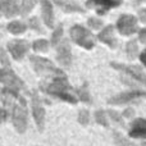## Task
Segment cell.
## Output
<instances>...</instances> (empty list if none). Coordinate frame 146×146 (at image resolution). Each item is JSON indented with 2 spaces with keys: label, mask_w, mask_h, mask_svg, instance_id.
<instances>
[{
  "label": "cell",
  "mask_w": 146,
  "mask_h": 146,
  "mask_svg": "<svg viewBox=\"0 0 146 146\" xmlns=\"http://www.w3.org/2000/svg\"><path fill=\"white\" fill-rule=\"evenodd\" d=\"M41 88L46 94H50L59 99H63L69 103H76V96L72 94V87L64 76L54 77L53 81L49 83H41Z\"/></svg>",
  "instance_id": "cell-1"
},
{
  "label": "cell",
  "mask_w": 146,
  "mask_h": 146,
  "mask_svg": "<svg viewBox=\"0 0 146 146\" xmlns=\"http://www.w3.org/2000/svg\"><path fill=\"white\" fill-rule=\"evenodd\" d=\"M30 60H31V63H32L35 71L37 72L38 74L54 76V77L64 76L63 72L59 71L58 68H55V66H54L50 60H48V59H45V58H40V56H36V55H31Z\"/></svg>",
  "instance_id": "cell-2"
},
{
  "label": "cell",
  "mask_w": 146,
  "mask_h": 146,
  "mask_svg": "<svg viewBox=\"0 0 146 146\" xmlns=\"http://www.w3.org/2000/svg\"><path fill=\"white\" fill-rule=\"evenodd\" d=\"M71 37L82 48L92 49L95 45V37L91 35L90 31L83 28L82 26H73L71 28Z\"/></svg>",
  "instance_id": "cell-3"
},
{
  "label": "cell",
  "mask_w": 146,
  "mask_h": 146,
  "mask_svg": "<svg viewBox=\"0 0 146 146\" xmlns=\"http://www.w3.org/2000/svg\"><path fill=\"white\" fill-rule=\"evenodd\" d=\"M0 82H3L7 88H10V90L14 91H19L25 88V83L21 80L19 77H17L14 72L10 68H3L0 69Z\"/></svg>",
  "instance_id": "cell-4"
},
{
  "label": "cell",
  "mask_w": 146,
  "mask_h": 146,
  "mask_svg": "<svg viewBox=\"0 0 146 146\" xmlns=\"http://www.w3.org/2000/svg\"><path fill=\"white\" fill-rule=\"evenodd\" d=\"M117 28L122 35H132L137 31V19L133 15L124 14L117 22Z\"/></svg>",
  "instance_id": "cell-5"
},
{
  "label": "cell",
  "mask_w": 146,
  "mask_h": 146,
  "mask_svg": "<svg viewBox=\"0 0 146 146\" xmlns=\"http://www.w3.org/2000/svg\"><path fill=\"white\" fill-rule=\"evenodd\" d=\"M7 46L15 60H21L30 49V44L26 40H12L8 42Z\"/></svg>",
  "instance_id": "cell-6"
},
{
  "label": "cell",
  "mask_w": 146,
  "mask_h": 146,
  "mask_svg": "<svg viewBox=\"0 0 146 146\" xmlns=\"http://www.w3.org/2000/svg\"><path fill=\"white\" fill-rule=\"evenodd\" d=\"M122 3V0H88L86 3L87 7H95L99 14H105L109 9L117 7Z\"/></svg>",
  "instance_id": "cell-7"
},
{
  "label": "cell",
  "mask_w": 146,
  "mask_h": 146,
  "mask_svg": "<svg viewBox=\"0 0 146 146\" xmlns=\"http://www.w3.org/2000/svg\"><path fill=\"white\" fill-rule=\"evenodd\" d=\"M32 110H33V117H35V121L37 123L38 129H42L44 127V118H45V110H44L42 105H41V101L38 99L37 94L33 92L32 94Z\"/></svg>",
  "instance_id": "cell-8"
},
{
  "label": "cell",
  "mask_w": 146,
  "mask_h": 146,
  "mask_svg": "<svg viewBox=\"0 0 146 146\" xmlns=\"http://www.w3.org/2000/svg\"><path fill=\"white\" fill-rule=\"evenodd\" d=\"M111 67H114L115 69H121V71H124L126 73H128L129 76L135 78V80L140 81L141 83L146 85V74L142 72L141 68L135 66H124V64H117V63H111Z\"/></svg>",
  "instance_id": "cell-9"
},
{
  "label": "cell",
  "mask_w": 146,
  "mask_h": 146,
  "mask_svg": "<svg viewBox=\"0 0 146 146\" xmlns=\"http://www.w3.org/2000/svg\"><path fill=\"white\" fill-rule=\"evenodd\" d=\"M19 13V4L17 0H0V15L14 17Z\"/></svg>",
  "instance_id": "cell-10"
},
{
  "label": "cell",
  "mask_w": 146,
  "mask_h": 146,
  "mask_svg": "<svg viewBox=\"0 0 146 146\" xmlns=\"http://www.w3.org/2000/svg\"><path fill=\"white\" fill-rule=\"evenodd\" d=\"M58 62L64 67H69L72 62V54H71V48H69L68 41H63L58 48V54H56Z\"/></svg>",
  "instance_id": "cell-11"
},
{
  "label": "cell",
  "mask_w": 146,
  "mask_h": 146,
  "mask_svg": "<svg viewBox=\"0 0 146 146\" xmlns=\"http://www.w3.org/2000/svg\"><path fill=\"white\" fill-rule=\"evenodd\" d=\"M41 8H42V19L48 27H53L54 25V14L53 7L49 0H41Z\"/></svg>",
  "instance_id": "cell-12"
},
{
  "label": "cell",
  "mask_w": 146,
  "mask_h": 146,
  "mask_svg": "<svg viewBox=\"0 0 146 146\" xmlns=\"http://www.w3.org/2000/svg\"><path fill=\"white\" fill-rule=\"evenodd\" d=\"M145 92H141V91H131V92H124L121 94V95L115 96V98L110 99L109 103L111 104H122V103H127V101L135 100V99L140 98V96H145Z\"/></svg>",
  "instance_id": "cell-13"
},
{
  "label": "cell",
  "mask_w": 146,
  "mask_h": 146,
  "mask_svg": "<svg viewBox=\"0 0 146 146\" xmlns=\"http://www.w3.org/2000/svg\"><path fill=\"white\" fill-rule=\"evenodd\" d=\"M132 137H146V121L145 119H137L132 124V128L129 131Z\"/></svg>",
  "instance_id": "cell-14"
},
{
  "label": "cell",
  "mask_w": 146,
  "mask_h": 146,
  "mask_svg": "<svg viewBox=\"0 0 146 146\" xmlns=\"http://www.w3.org/2000/svg\"><path fill=\"white\" fill-rule=\"evenodd\" d=\"M99 38H100L103 42H106L108 45H110L111 48H114V46L117 45V42L113 36V26H108L103 32L99 33Z\"/></svg>",
  "instance_id": "cell-15"
},
{
  "label": "cell",
  "mask_w": 146,
  "mask_h": 146,
  "mask_svg": "<svg viewBox=\"0 0 146 146\" xmlns=\"http://www.w3.org/2000/svg\"><path fill=\"white\" fill-rule=\"evenodd\" d=\"M55 4L58 7H60L64 12H80V13L83 12V9L80 5H77L71 0H55Z\"/></svg>",
  "instance_id": "cell-16"
},
{
  "label": "cell",
  "mask_w": 146,
  "mask_h": 146,
  "mask_svg": "<svg viewBox=\"0 0 146 146\" xmlns=\"http://www.w3.org/2000/svg\"><path fill=\"white\" fill-rule=\"evenodd\" d=\"M8 31L13 35H19V33H23L26 31V25L19 21H13L8 25Z\"/></svg>",
  "instance_id": "cell-17"
},
{
  "label": "cell",
  "mask_w": 146,
  "mask_h": 146,
  "mask_svg": "<svg viewBox=\"0 0 146 146\" xmlns=\"http://www.w3.org/2000/svg\"><path fill=\"white\" fill-rule=\"evenodd\" d=\"M37 0H22L19 5V13L22 15H26L27 13H30L32 10V8L36 5Z\"/></svg>",
  "instance_id": "cell-18"
},
{
  "label": "cell",
  "mask_w": 146,
  "mask_h": 146,
  "mask_svg": "<svg viewBox=\"0 0 146 146\" xmlns=\"http://www.w3.org/2000/svg\"><path fill=\"white\" fill-rule=\"evenodd\" d=\"M48 48H49V42L46 40H44V38L33 42V49H35L36 51H46Z\"/></svg>",
  "instance_id": "cell-19"
},
{
  "label": "cell",
  "mask_w": 146,
  "mask_h": 146,
  "mask_svg": "<svg viewBox=\"0 0 146 146\" xmlns=\"http://www.w3.org/2000/svg\"><path fill=\"white\" fill-rule=\"evenodd\" d=\"M62 35H63V27H62V25H60V26H58V28L55 30V32L53 33V37H51V44H53L54 46L59 42Z\"/></svg>",
  "instance_id": "cell-20"
},
{
  "label": "cell",
  "mask_w": 146,
  "mask_h": 146,
  "mask_svg": "<svg viewBox=\"0 0 146 146\" xmlns=\"http://www.w3.org/2000/svg\"><path fill=\"white\" fill-rule=\"evenodd\" d=\"M126 51L128 55L131 56H135L137 54V42L136 41H129L126 46Z\"/></svg>",
  "instance_id": "cell-21"
},
{
  "label": "cell",
  "mask_w": 146,
  "mask_h": 146,
  "mask_svg": "<svg viewBox=\"0 0 146 146\" xmlns=\"http://www.w3.org/2000/svg\"><path fill=\"white\" fill-rule=\"evenodd\" d=\"M114 139H115L117 146H135L133 144H131L129 141H127L126 139H123V137H122L119 133H114Z\"/></svg>",
  "instance_id": "cell-22"
},
{
  "label": "cell",
  "mask_w": 146,
  "mask_h": 146,
  "mask_svg": "<svg viewBox=\"0 0 146 146\" xmlns=\"http://www.w3.org/2000/svg\"><path fill=\"white\" fill-rule=\"evenodd\" d=\"M28 26H30V28H33V30H36V31L42 32L41 26H40V22H38V19L36 17H32V18H30V19H28Z\"/></svg>",
  "instance_id": "cell-23"
},
{
  "label": "cell",
  "mask_w": 146,
  "mask_h": 146,
  "mask_svg": "<svg viewBox=\"0 0 146 146\" xmlns=\"http://www.w3.org/2000/svg\"><path fill=\"white\" fill-rule=\"evenodd\" d=\"M0 63L5 67V68H10V63H9V59H8L7 55V51L0 49Z\"/></svg>",
  "instance_id": "cell-24"
},
{
  "label": "cell",
  "mask_w": 146,
  "mask_h": 146,
  "mask_svg": "<svg viewBox=\"0 0 146 146\" xmlns=\"http://www.w3.org/2000/svg\"><path fill=\"white\" fill-rule=\"evenodd\" d=\"M78 95H80V98L82 99L83 101H90V96H88V92H87V90H86V85L83 86L82 88L78 90Z\"/></svg>",
  "instance_id": "cell-25"
},
{
  "label": "cell",
  "mask_w": 146,
  "mask_h": 146,
  "mask_svg": "<svg viewBox=\"0 0 146 146\" xmlns=\"http://www.w3.org/2000/svg\"><path fill=\"white\" fill-rule=\"evenodd\" d=\"M88 25H90V27H92V28H99V27H101V21H96V19H94V18H90L88 19Z\"/></svg>",
  "instance_id": "cell-26"
},
{
  "label": "cell",
  "mask_w": 146,
  "mask_h": 146,
  "mask_svg": "<svg viewBox=\"0 0 146 146\" xmlns=\"http://www.w3.org/2000/svg\"><path fill=\"white\" fill-rule=\"evenodd\" d=\"M80 122H81V123H83V124L88 122V113H87V111L82 110L80 113Z\"/></svg>",
  "instance_id": "cell-27"
},
{
  "label": "cell",
  "mask_w": 146,
  "mask_h": 146,
  "mask_svg": "<svg viewBox=\"0 0 146 146\" xmlns=\"http://www.w3.org/2000/svg\"><path fill=\"white\" fill-rule=\"evenodd\" d=\"M140 40L142 41V42H146V28H142L141 31H140Z\"/></svg>",
  "instance_id": "cell-28"
},
{
  "label": "cell",
  "mask_w": 146,
  "mask_h": 146,
  "mask_svg": "<svg viewBox=\"0 0 146 146\" xmlns=\"http://www.w3.org/2000/svg\"><path fill=\"white\" fill-rule=\"evenodd\" d=\"M7 115H8L7 111H5L4 109L0 108V123H1V122H4L5 119H7Z\"/></svg>",
  "instance_id": "cell-29"
},
{
  "label": "cell",
  "mask_w": 146,
  "mask_h": 146,
  "mask_svg": "<svg viewBox=\"0 0 146 146\" xmlns=\"http://www.w3.org/2000/svg\"><path fill=\"white\" fill-rule=\"evenodd\" d=\"M140 19L142 22H146V10H140Z\"/></svg>",
  "instance_id": "cell-30"
},
{
  "label": "cell",
  "mask_w": 146,
  "mask_h": 146,
  "mask_svg": "<svg viewBox=\"0 0 146 146\" xmlns=\"http://www.w3.org/2000/svg\"><path fill=\"white\" fill-rule=\"evenodd\" d=\"M141 60H142V63H144L145 66H146V50L141 54Z\"/></svg>",
  "instance_id": "cell-31"
},
{
  "label": "cell",
  "mask_w": 146,
  "mask_h": 146,
  "mask_svg": "<svg viewBox=\"0 0 146 146\" xmlns=\"http://www.w3.org/2000/svg\"><path fill=\"white\" fill-rule=\"evenodd\" d=\"M141 1H145V0H136V3H141Z\"/></svg>",
  "instance_id": "cell-32"
},
{
  "label": "cell",
  "mask_w": 146,
  "mask_h": 146,
  "mask_svg": "<svg viewBox=\"0 0 146 146\" xmlns=\"http://www.w3.org/2000/svg\"><path fill=\"white\" fill-rule=\"evenodd\" d=\"M144 146H146V144H144Z\"/></svg>",
  "instance_id": "cell-33"
},
{
  "label": "cell",
  "mask_w": 146,
  "mask_h": 146,
  "mask_svg": "<svg viewBox=\"0 0 146 146\" xmlns=\"http://www.w3.org/2000/svg\"><path fill=\"white\" fill-rule=\"evenodd\" d=\"M0 28H1V26H0Z\"/></svg>",
  "instance_id": "cell-34"
}]
</instances>
